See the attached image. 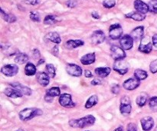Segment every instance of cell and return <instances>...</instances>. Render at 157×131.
<instances>
[{
	"instance_id": "cell-1",
	"label": "cell",
	"mask_w": 157,
	"mask_h": 131,
	"mask_svg": "<svg viewBox=\"0 0 157 131\" xmlns=\"http://www.w3.org/2000/svg\"><path fill=\"white\" fill-rule=\"evenodd\" d=\"M95 121L96 119L93 115H87V116L81 118L80 119L70 120L69 125L74 128H84V127L94 125Z\"/></svg>"
},
{
	"instance_id": "cell-2",
	"label": "cell",
	"mask_w": 157,
	"mask_h": 131,
	"mask_svg": "<svg viewBox=\"0 0 157 131\" xmlns=\"http://www.w3.org/2000/svg\"><path fill=\"white\" fill-rule=\"evenodd\" d=\"M43 114V111L39 108H35V107H28L21 110L18 113V117L20 120L22 121H28L33 119L35 117L41 116Z\"/></svg>"
},
{
	"instance_id": "cell-3",
	"label": "cell",
	"mask_w": 157,
	"mask_h": 131,
	"mask_svg": "<svg viewBox=\"0 0 157 131\" xmlns=\"http://www.w3.org/2000/svg\"><path fill=\"white\" fill-rule=\"evenodd\" d=\"M123 28L120 24H113L110 25L109 29V35L110 38L113 40L121 39L123 35Z\"/></svg>"
},
{
	"instance_id": "cell-4",
	"label": "cell",
	"mask_w": 157,
	"mask_h": 131,
	"mask_svg": "<svg viewBox=\"0 0 157 131\" xmlns=\"http://www.w3.org/2000/svg\"><path fill=\"white\" fill-rule=\"evenodd\" d=\"M120 110L123 115H129L131 113L132 106L130 103V100L128 97L124 96L121 100V106H120Z\"/></svg>"
},
{
	"instance_id": "cell-5",
	"label": "cell",
	"mask_w": 157,
	"mask_h": 131,
	"mask_svg": "<svg viewBox=\"0 0 157 131\" xmlns=\"http://www.w3.org/2000/svg\"><path fill=\"white\" fill-rule=\"evenodd\" d=\"M129 67H130V65L128 63L127 61H124V60H118L115 61L113 64V70L121 75H126L128 72Z\"/></svg>"
},
{
	"instance_id": "cell-6",
	"label": "cell",
	"mask_w": 157,
	"mask_h": 131,
	"mask_svg": "<svg viewBox=\"0 0 157 131\" xmlns=\"http://www.w3.org/2000/svg\"><path fill=\"white\" fill-rule=\"evenodd\" d=\"M58 102L62 107L66 108H72L75 107V104L72 101L71 95L70 94H61L59 96Z\"/></svg>"
},
{
	"instance_id": "cell-7",
	"label": "cell",
	"mask_w": 157,
	"mask_h": 131,
	"mask_svg": "<svg viewBox=\"0 0 157 131\" xmlns=\"http://www.w3.org/2000/svg\"><path fill=\"white\" fill-rule=\"evenodd\" d=\"M2 74L6 77H13L18 72V67L16 64H9L3 66L1 69Z\"/></svg>"
},
{
	"instance_id": "cell-8",
	"label": "cell",
	"mask_w": 157,
	"mask_h": 131,
	"mask_svg": "<svg viewBox=\"0 0 157 131\" xmlns=\"http://www.w3.org/2000/svg\"><path fill=\"white\" fill-rule=\"evenodd\" d=\"M111 56L115 61L118 60H124L126 58V53L124 49L121 47L117 45H113L110 48Z\"/></svg>"
},
{
	"instance_id": "cell-9",
	"label": "cell",
	"mask_w": 157,
	"mask_h": 131,
	"mask_svg": "<svg viewBox=\"0 0 157 131\" xmlns=\"http://www.w3.org/2000/svg\"><path fill=\"white\" fill-rule=\"evenodd\" d=\"M66 71L69 75L73 77H80L82 75V69L75 64H67L66 65Z\"/></svg>"
},
{
	"instance_id": "cell-10",
	"label": "cell",
	"mask_w": 157,
	"mask_h": 131,
	"mask_svg": "<svg viewBox=\"0 0 157 131\" xmlns=\"http://www.w3.org/2000/svg\"><path fill=\"white\" fill-rule=\"evenodd\" d=\"M133 41H134V40L133 39V38L130 35H125L121 38L120 44H121V48L124 50H130L133 48Z\"/></svg>"
},
{
	"instance_id": "cell-11",
	"label": "cell",
	"mask_w": 157,
	"mask_h": 131,
	"mask_svg": "<svg viewBox=\"0 0 157 131\" xmlns=\"http://www.w3.org/2000/svg\"><path fill=\"white\" fill-rule=\"evenodd\" d=\"M140 84V81L135 78H129L123 84V87L127 91H133L137 88Z\"/></svg>"
},
{
	"instance_id": "cell-12",
	"label": "cell",
	"mask_w": 157,
	"mask_h": 131,
	"mask_svg": "<svg viewBox=\"0 0 157 131\" xmlns=\"http://www.w3.org/2000/svg\"><path fill=\"white\" fill-rule=\"evenodd\" d=\"M90 39H91V42L94 44H101L105 40V34L104 33L103 31L97 30L94 32V33L92 34Z\"/></svg>"
},
{
	"instance_id": "cell-13",
	"label": "cell",
	"mask_w": 157,
	"mask_h": 131,
	"mask_svg": "<svg viewBox=\"0 0 157 131\" xmlns=\"http://www.w3.org/2000/svg\"><path fill=\"white\" fill-rule=\"evenodd\" d=\"M140 124L144 131H150L154 126V120L150 116L144 117L140 120Z\"/></svg>"
},
{
	"instance_id": "cell-14",
	"label": "cell",
	"mask_w": 157,
	"mask_h": 131,
	"mask_svg": "<svg viewBox=\"0 0 157 131\" xmlns=\"http://www.w3.org/2000/svg\"><path fill=\"white\" fill-rule=\"evenodd\" d=\"M10 85L12 86V88L15 89V90L18 91L20 93L22 94L23 95H27V96H30L32 93V89L29 88L27 86L22 85L20 83H12V84H10Z\"/></svg>"
},
{
	"instance_id": "cell-15",
	"label": "cell",
	"mask_w": 157,
	"mask_h": 131,
	"mask_svg": "<svg viewBox=\"0 0 157 131\" xmlns=\"http://www.w3.org/2000/svg\"><path fill=\"white\" fill-rule=\"evenodd\" d=\"M36 79L38 81V84H41L43 87H46L50 83V77L45 72L40 71L38 73H37Z\"/></svg>"
},
{
	"instance_id": "cell-16",
	"label": "cell",
	"mask_w": 157,
	"mask_h": 131,
	"mask_svg": "<svg viewBox=\"0 0 157 131\" xmlns=\"http://www.w3.org/2000/svg\"><path fill=\"white\" fill-rule=\"evenodd\" d=\"M134 8L136 12H139L143 14H147L150 11L149 5L145 3L141 0H135L134 1Z\"/></svg>"
},
{
	"instance_id": "cell-17",
	"label": "cell",
	"mask_w": 157,
	"mask_h": 131,
	"mask_svg": "<svg viewBox=\"0 0 157 131\" xmlns=\"http://www.w3.org/2000/svg\"><path fill=\"white\" fill-rule=\"evenodd\" d=\"M144 34V26H138L135 28L131 32H130V36L133 38L134 41H139V40L143 39V36Z\"/></svg>"
},
{
	"instance_id": "cell-18",
	"label": "cell",
	"mask_w": 157,
	"mask_h": 131,
	"mask_svg": "<svg viewBox=\"0 0 157 131\" xmlns=\"http://www.w3.org/2000/svg\"><path fill=\"white\" fill-rule=\"evenodd\" d=\"M95 60H96L95 53H89L81 57V62L83 65H89L94 63Z\"/></svg>"
},
{
	"instance_id": "cell-19",
	"label": "cell",
	"mask_w": 157,
	"mask_h": 131,
	"mask_svg": "<svg viewBox=\"0 0 157 131\" xmlns=\"http://www.w3.org/2000/svg\"><path fill=\"white\" fill-rule=\"evenodd\" d=\"M95 74L100 78H106L108 76L111 72V68L109 67H97L94 70Z\"/></svg>"
},
{
	"instance_id": "cell-20",
	"label": "cell",
	"mask_w": 157,
	"mask_h": 131,
	"mask_svg": "<svg viewBox=\"0 0 157 131\" xmlns=\"http://www.w3.org/2000/svg\"><path fill=\"white\" fill-rule=\"evenodd\" d=\"M125 16L126 18H131V19H133L135 20V21H141L146 18L145 14L140 13V12H130V13L127 14Z\"/></svg>"
},
{
	"instance_id": "cell-21",
	"label": "cell",
	"mask_w": 157,
	"mask_h": 131,
	"mask_svg": "<svg viewBox=\"0 0 157 131\" xmlns=\"http://www.w3.org/2000/svg\"><path fill=\"white\" fill-rule=\"evenodd\" d=\"M139 51L142 53L144 54H149L152 52L153 50V43L151 42H147V43H144V41H141V44H140L139 46Z\"/></svg>"
},
{
	"instance_id": "cell-22",
	"label": "cell",
	"mask_w": 157,
	"mask_h": 131,
	"mask_svg": "<svg viewBox=\"0 0 157 131\" xmlns=\"http://www.w3.org/2000/svg\"><path fill=\"white\" fill-rule=\"evenodd\" d=\"M4 94L6 96L11 98H21L23 96L22 94L20 93L18 91L15 90L14 88H6L4 91Z\"/></svg>"
},
{
	"instance_id": "cell-23",
	"label": "cell",
	"mask_w": 157,
	"mask_h": 131,
	"mask_svg": "<svg viewBox=\"0 0 157 131\" xmlns=\"http://www.w3.org/2000/svg\"><path fill=\"white\" fill-rule=\"evenodd\" d=\"M84 42L81 40H68L66 41V47L69 49H75L76 48L84 45Z\"/></svg>"
},
{
	"instance_id": "cell-24",
	"label": "cell",
	"mask_w": 157,
	"mask_h": 131,
	"mask_svg": "<svg viewBox=\"0 0 157 131\" xmlns=\"http://www.w3.org/2000/svg\"><path fill=\"white\" fill-rule=\"evenodd\" d=\"M45 38L48 40H49L50 41H52V42L55 43L56 44H60L61 41V37H60V35L57 32H49L48 34L46 35Z\"/></svg>"
},
{
	"instance_id": "cell-25",
	"label": "cell",
	"mask_w": 157,
	"mask_h": 131,
	"mask_svg": "<svg viewBox=\"0 0 157 131\" xmlns=\"http://www.w3.org/2000/svg\"><path fill=\"white\" fill-rule=\"evenodd\" d=\"M37 69L34 64L30 62H28L25 67V74L27 76H33L36 74Z\"/></svg>"
},
{
	"instance_id": "cell-26",
	"label": "cell",
	"mask_w": 157,
	"mask_h": 131,
	"mask_svg": "<svg viewBox=\"0 0 157 131\" xmlns=\"http://www.w3.org/2000/svg\"><path fill=\"white\" fill-rule=\"evenodd\" d=\"M147 101H148V94L145 93V92H144V93H142L137 97L136 102L139 107H142L147 104Z\"/></svg>"
},
{
	"instance_id": "cell-27",
	"label": "cell",
	"mask_w": 157,
	"mask_h": 131,
	"mask_svg": "<svg viewBox=\"0 0 157 131\" xmlns=\"http://www.w3.org/2000/svg\"><path fill=\"white\" fill-rule=\"evenodd\" d=\"M98 103V97L97 95H92L90 98H88L87 101L85 103V107L86 109H90L91 107H94Z\"/></svg>"
},
{
	"instance_id": "cell-28",
	"label": "cell",
	"mask_w": 157,
	"mask_h": 131,
	"mask_svg": "<svg viewBox=\"0 0 157 131\" xmlns=\"http://www.w3.org/2000/svg\"><path fill=\"white\" fill-rule=\"evenodd\" d=\"M134 77L139 81H143L148 78V73L142 69H136L134 71Z\"/></svg>"
},
{
	"instance_id": "cell-29",
	"label": "cell",
	"mask_w": 157,
	"mask_h": 131,
	"mask_svg": "<svg viewBox=\"0 0 157 131\" xmlns=\"http://www.w3.org/2000/svg\"><path fill=\"white\" fill-rule=\"evenodd\" d=\"M15 62L17 63V64H23L25 63H27L28 61H29V56H28L26 54H18L16 55V57L15 58Z\"/></svg>"
},
{
	"instance_id": "cell-30",
	"label": "cell",
	"mask_w": 157,
	"mask_h": 131,
	"mask_svg": "<svg viewBox=\"0 0 157 131\" xmlns=\"http://www.w3.org/2000/svg\"><path fill=\"white\" fill-rule=\"evenodd\" d=\"M61 94V90H60V88L58 87H51L50 89L46 91V95H48L49 97H52V98L60 96Z\"/></svg>"
},
{
	"instance_id": "cell-31",
	"label": "cell",
	"mask_w": 157,
	"mask_h": 131,
	"mask_svg": "<svg viewBox=\"0 0 157 131\" xmlns=\"http://www.w3.org/2000/svg\"><path fill=\"white\" fill-rule=\"evenodd\" d=\"M1 14L3 19H4L5 21H8V22L12 23V22H15V21H16V18H15V16H14V15H12V14L6 13V12H5L4 11H3L2 9H1Z\"/></svg>"
},
{
	"instance_id": "cell-32",
	"label": "cell",
	"mask_w": 157,
	"mask_h": 131,
	"mask_svg": "<svg viewBox=\"0 0 157 131\" xmlns=\"http://www.w3.org/2000/svg\"><path fill=\"white\" fill-rule=\"evenodd\" d=\"M45 70L50 78H55L56 75V68L52 64H48L45 66Z\"/></svg>"
},
{
	"instance_id": "cell-33",
	"label": "cell",
	"mask_w": 157,
	"mask_h": 131,
	"mask_svg": "<svg viewBox=\"0 0 157 131\" xmlns=\"http://www.w3.org/2000/svg\"><path fill=\"white\" fill-rule=\"evenodd\" d=\"M57 18L55 15H48L44 18V23L45 25H52L55 24L57 22Z\"/></svg>"
},
{
	"instance_id": "cell-34",
	"label": "cell",
	"mask_w": 157,
	"mask_h": 131,
	"mask_svg": "<svg viewBox=\"0 0 157 131\" xmlns=\"http://www.w3.org/2000/svg\"><path fill=\"white\" fill-rule=\"evenodd\" d=\"M149 106L153 111H157V97H153L149 101Z\"/></svg>"
},
{
	"instance_id": "cell-35",
	"label": "cell",
	"mask_w": 157,
	"mask_h": 131,
	"mask_svg": "<svg viewBox=\"0 0 157 131\" xmlns=\"http://www.w3.org/2000/svg\"><path fill=\"white\" fill-rule=\"evenodd\" d=\"M116 5V1L115 0H104L103 2V6L107 9H111L114 7Z\"/></svg>"
},
{
	"instance_id": "cell-36",
	"label": "cell",
	"mask_w": 157,
	"mask_h": 131,
	"mask_svg": "<svg viewBox=\"0 0 157 131\" xmlns=\"http://www.w3.org/2000/svg\"><path fill=\"white\" fill-rule=\"evenodd\" d=\"M30 18L33 21L35 22H39L41 21V18H40V15L38 12H30Z\"/></svg>"
},
{
	"instance_id": "cell-37",
	"label": "cell",
	"mask_w": 157,
	"mask_h": 131,
	"mask_svg": "<svg viewBox=\"0 0 157 131\" xmlns=\"http://www.w3.org/2000/svg\"><path fill=\"white\" fill-rule=\"evenodd\" d=\"M149 8H150V12L153 13H157V0L150 2L149 3Z\"/></svg>"
},
{
	"instance_id": "cell-38",
	"label": "cell",
	"mask_w": 157,
	"mask_h": 131,
	"mask_svg": "<svg viewBox=\"0 0 157 131\" xmlns=\"http://www.w3.org/2000/svg\"><path fill=\"white\" fill-rule=\"evenodd\" d=\"M150 70L151 73L156 74L157 72V59L152 61L150 64Z\"/></svg>"
},
{
	"instance_id": "cell-39",
	"label": "cell",
	"mask_w": 157,
	"mask_h": 131,
	"mask_svg": "<svg viewBox=\"0 0 157 131\" xmlns=\"http://www.w3.org/2000/svg\"><path fill=\"white\" fill-rule=\"evenodd\" d=\"M127 131H138L137 126L134 123H130L127 124Z\"/></svg>"
},
{
	"instance_id": "cell-40",
	"label": "cell",
	"mask_w": 157,
	"mask_h": 131,
	"mask_svg": "<svg viewBox=\"0 0 157 131\" xmlns=\"http://www.w3.org/2000/svg\"><path fill=\"white\" fill-rule=\"evenodd\" d=\"M66 5L67 6V7L69 8H75L76 7L77 5H78V2L76 0H68V1L66 2Z\"/></svg>"
},
{
	"instance_id": "cell-41",
	"label": "cell",
	"mask_w": 157,
	"mask_h": 131,
	"mask_svg": "<svg viewBox=\"0 0 157 131\" xmlns=\"http://www.w3.org/2000/svg\"><path fill=\"white\" fill-rule=\"evenodd\" d=\"M111 91L113 92L114 94H118L120 92V86L118 85V84L113 85L111 87Z\"/></svg>"
},
{
	"instance_id": "cell-42",
	"label": "cell",
	"mask_w": 157,
	"mask_h": 131,
	"mask_svg": "<svg viewBox=\"0 0 157 131\" xmlns=\"http://www.w3.org/2000/svg\"><path fill=\"white\" fill-rule=\"evenodd\" d=\"M32 55H33V58L35 59H38V58H40L41 55H40V52L38 51V49L35 48L32 51Z\"/></svg>"
},
{
	"instance_id": "cell-43",
	"label": "cell",
	"mask_w": 157,
	"mask_h": 131,
	"mask_svg": "<svg viewBox=\"0 0 157 131\" xmlns=\"http://www.w3.org/2000/svg\"><path fill=\"white\" fill-rule=\"evenodd\" d=\"M102 84V81H101V80L99 79V78H94V79L91 81V84L94 86L100 85V84Z\"/></svg>"
},
{
	"instance_id": "cell-44",
	"label": "cell",
	"mask_w": 157,
	"mask_h": 131,
	"mask_svg": "<svg viewBox=\"0 0 157 131\" xmlns=\"http://www.w3.org/2000/svg\"><path fill=\"white\" fill-rule=\"evenodd\" d=\"M25 3L29 5H32V6H35L40 3V0H26Z\"/></svg>"
},
{
	"instance_id": "cell-45",
	"label": "cell",
	"mask_w": 157,
	"mask_h": 131,
	"mask_svg": "<svg viewBox=\"0 0 157 131\" xmlns=\"http://www.w3.org/2000/svg\"><path fill=\"white\" fill-rule=\"evenodd\" d=\"M58 53H59V50H58V46L55 45V47L53 48V49H52V54H53L55 56L58 57Z\"/></svg>"
},
{
	"instance_id": "cell-46",
	"label": "cell",
	"mask_w": 157,
	"mask_h": 131,
	"mask_svg": "<svg viewBox=\"0 0 157 131\" xmlns=\"http://www.w3.org/2000/svg\"><path fill=\"white\" fill-rule=\"evenodd\" d=\"M152 43H153V45L157 48V34H155L152 38Z\"/></svg>"
},
{
	"instance_id": "cell-47",
	"label": "cell",
	"mask_w": 157,
	"mask_h": 131,
	"mask_svg": "<svg viewBox=\"0 0 157 131\" xmlns=\"http://www.w3.org/2000/svg\"><path fill=\"white\" fill-rule=\"evenodd\" d=\"M84 76L87 78H90L93 77V75H92V72L89 70H86L84 71Z\"/></svg>"
},
{
	"instance_id": "cell-48",
	"label": "cell",
	"mask_w": 157,
	"mask_h": 131,
	"mask_svg": "<svg viewBox=\"0 0 157 131\" xmlns=\"http://www.w3.org/2000/svg\"><path fill=\"white\" fill-rule=\"evenodd\" d=\"M91 15H92V17H93L94 18H95V19H99V18H100L99 14H98V12H92Z\"/></svg>"
},
{
	"instance_id": "cell-49",
	"label": "cell",
	"mask_w": 157,
	"mask_h": 131,
	"mask_svg": "<svg viewBox=\"0 0 157 131\" xmlns=\"http://www.w3.org/2000/svg\"><path fill=\"white\" fill-rule=\"evenodd\" d=\"M44 100H45L47 102H52V101H53V98L48 96V95H45V97H44Z\"/></svg>"
},
{
	"instance_id": "cell-50",
	"label": "cell",
	"mask_w": 157,
	"mask_h": 131,
	"mask_svg": "<svg viewBox=\"0 0 157 131\" xmlns=\"http://www.w3.org/2000/svg\"><path fill=\"white\" fill-rule=\"evenodd\" d=\"M114 131H124V127H123L122 126H120V127H118L117 128L115 129Z\"/></svg>"
},
{
	"instance_id": "cell-51",
	"label": "cell",
	"mask_w": 157,
	"mask_h": 131,
	"mask_svg": "<svg viewBox=\"0 0 157 131\" xmlns=\"http://www.w3.org/2000/svg\"><path fill=\"white\" fill-rule=\"evenodd\" d=\"M43 63H44V59H41L38 62V64H37V65H40L41 64H43Z\"/></svg>"
},
{
	"instance_id": "cell-52",
	"label": "cell",
	"mask_w": 157,
	"mask_h": 131,
	"mask_svg": "<svg viewBox=\"0 0 157 131\" xmlns=\"http://www.w3.org/2000/svg\"><path fill=\"white\" fill-rule=\"evenodd\" d=\"M16 131H25V130H23L22 129H18V130H16Z\"/></svg>"
},
{
	"instance_id": "cell-53",
	"label": "cell",
	"mask_w": 157,
	"mask_h": 131,
	"mask_svg": "<svg viewBox=\"0 0 157 131\" xmlns=\"http://www.w3.org/2000/svg\"><path fill=\"white\" fill-rule=\"evenodd\" d=\"M154 131H157V126H156V128H155Z\"/></svg>"
},
{
	"instance_id": "cell-54",
	"label": "cell",
	"mask_w": 157,
	"mask_h": 131,
	"mask_svg": "<svg viewBox=\"0 0 157 131\" xmlns=\"http://www.w3.org/2000/svg\"><path fill=\"white\" fill-rule=\"evenodd\" d=\"M151 1H155V0H151Z\"/></svg>"
},
{
	"instance_id": "cell-55",
	"label": "cell",
	"mask_w": 157,
	"mask_h": 131,
	"mask_svg": "<svg viewBox=\"0 0 157 131\" xmlns=\"http://www.w3.org/2000/svg\"><path fill=\"white\" fill-rule=\"evenodd\" d=\"M86 131H89V130H86Z\"/></svg>"
}]
</instances>
